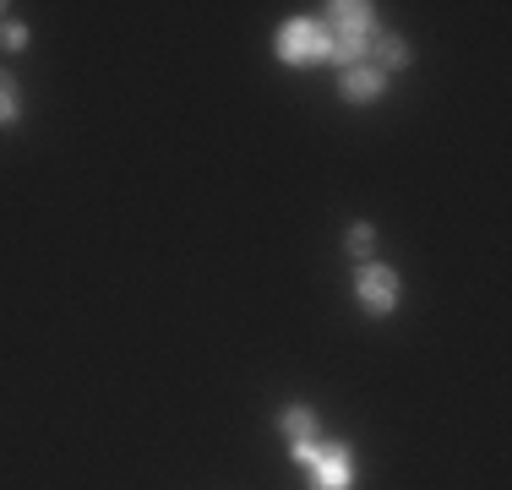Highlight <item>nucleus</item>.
Masks as SVG:
<instances>
[{
	"mask_svg": "<svg viewBox=\"0 0 512 490\" xmlns=\"http://www.w3.org/2000/svg\"><path fill=\"white\" fill-rule=\"evenodd\" d=\"M327 49H333V33L322 22H284L278 28V60L284 66H322Z\"/></svg>",
	"mask_w": 512,
	"mask_h": 490,
	"instance_id": "f257e3e1",
	"label": "nucleus"
},
{
	"mask_svg": "<svg viewBox=\"0 0 512 490\" xmlns=\"http://www.w3.org/2000/svg\"><path fill=\"white\" fill-rule=\"evenodd\" d=\"M306 469L316 474L311 490H355V458H349V447H327V441H316Z\"/></svg>",
	"mask_w": 512,
	"mask_h": 490,
	"instance_id": "f03ea898",
	"label": "nucleus"
},
{
	"mask_svg": "<svg viewBox=\"0 0 512 490\" xmlns=\"http://www.w3.org/2000/svg\"><path fill=\"white\" fill-rule=\"evenodd\" d=\"M398 294H404V289H398V273H393V267H365V273H360V305H365V311H371V316H393L398 311Z\"/></svg>",
	"mask_w": 512,
	"mask_h": 490,
	"instance_id": "7ed1b4c3",
	"label": "nucleus"
},
{
	"mask_svg": "<svg viewBox=\"0 0 512 490\" xmlns=\"http://www.w3.org/2000/svg\"><path fill=\"white\" fill-rule=\"evenodd\" d=\"M333 11V39H371V6L365 0H338Z\"/></svg>",
	"mask_w": 512,
	"mask_h": 490,
	"instance_id": "20e7f679",
	"label": "nucleus"
},
{
	"mask_svg": "<svg viewBox=\"0 0 512 490\" xmlns=\"http://www.w3.org/2000/svg\"><path fill=\"white\" fill-rule=\"evenodd\" d=\"M338 93H344L349 104H371V98H382V71L360 60V66H349L344 77H338Z\"/></svg>",
	"mask_w": 512,
	"mask_h": 490,
	"instance_id": "39448f33",
	"label": "nucleus"
},
{
	"mask_svg": "<svg viewBox=\"0 0 512 490\" xmlns=\"http://www.w3.org/2000/svg\"><path fill=\"white\" fill-rule=\"evenodd\" d=\"M365 44L376 49V71H387V66L404 71V66H409V44L393 39V33H376V39H365Z\"/></svg>",
	"mask_w": 512,
	"mask_h": 490,
	"instance_id": "423d86ee",
	"label": "nucleus"
},
{
	"mask_svg": "<svg viewBox=\"0 0 512 490\" xmlns=\"http://www.w3.org/2000/svg\"><path fill=\"white\" fill-rule=\"evenodd\" d=\"M284 436L289 441H311L316 436V414L311 409H284Z\"/></svg>",
	"mask_w": 512,
	"mask_h": 490,
	"instance_id": "0eeeda50",
	"label": "nucleus"
},
{
	"mask_svg": "<svg viewBox=\"0 0 512 490\" xmlns=\"http://www.w3.org/2000/svg\"><path fill=\"white\" fill-rule=\"evenodd\" d=\"M22 115V104H17V82L0 71V126H11V120Z\"/></svg>",
	"mask_w": 512,
	"mask_h": 490,
	"instance_id": "6e6552de",
	"label": "nucleus"
},
{
	"mask_svg": "<svg viewBox=\"0 0 512 490\" xmlns=\"http://www.w3.org/2000/svg\"><path fill=\"white\" fill-rule=\"evenodd\" d=\"M349 251H355V256H371V251H376L371 224H355V229H349Z\"/></svg>",
	"mask_w": 512,
	"mask_h": 490,
	"instance_id": "1a4fd4ad",
	"label": "nucleus"
},
{
	"mask_svg": "<svg viewBox=\"0 0 512 490\" xmlns=\"http://www.w3.org/2000/svg\"><path fill=\"white\" fill-rule=\"evenodd\" d=\"M0 44L22 49V44H28V28H22V22H0Z\"/></svg>",
	"mask_w": 512,
	"mask_h": 490,
	"instance_id": "9d476101",
	"label": "nucleus"
},
{
	"mask_svg": "<svg viewBox=\"0 0 512 490\" xmlns=\"http://www.w3.org/2000/svg\"><path fill=\"white\" fill-rule=\"evenodd\" d=\"M0 17H6V6H0Z\"/></svg>",
	"mask_w": 512,
	"mask_h": 490,
	"instance_id": "9b49d317",
	"label": "nucleus"
}]
</instances>
